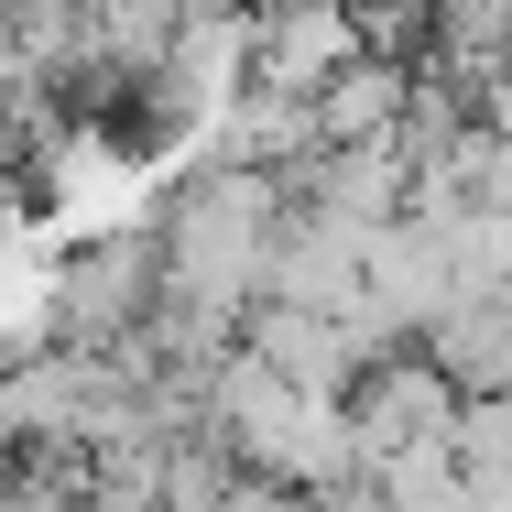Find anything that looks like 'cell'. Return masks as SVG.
Masks as SVG:
<instances>
[{
    "instance_id": "1",
    "label": "cell",
    "mask_w": 512,
    "mask_h": 512,
    "mask_svg": "<svg viewBox=\"0 0 512 512\" xmlns=\"http://www.w3.org/2000/svg\"><path fill=\"white\" fill-rule=\"evenodd\" d=\"M284 218H295V186H284V175L207 164L197 186L153 218V240H164V295L218 316V327H240V316L262 306V273H273Z\"/></svg>"
},
{
    "instance_id": "2",
    "label": "cell",
    "mask_w": 512,
    "mask_h": 512,
    "mask_svg": "<svg viewBox=\"0 0 512 512\" xmlns=\"http://www.w3.org/2000/svg\"><path fill=\"white\" fill-rule=\"evenodd\" d=\"M218 458H229V469H251V480H273V491H306V502H316V491H338V480H360L349 404L273 382L251 349H229V360H218Z\"/></svg>"
},
{
    "instance_id": "3",
    "label": "cell",
    "mask_w": 512,
    "mask_h": 512,
    "mask_svg": "<svg viewBox=\"0 0 512 512\" xmlns=\"http://www.w3.org/2000/svg\"><path fill=\"white\" fill-rule=\"evenodd\" d=\"M360 55H371V22L349 0H273V11H251V88L262 99L316 109Z\"/></svg>"
},
{
    "instance_id": "4",
    "label": "cell",
    "mask_w": 512,
    "mask_h": 512,
    "mask_svg": "<svg viewBox=\"0 0 512 512\" xmlns=\"http://www.w3.org/2000/svg\"><path fill=\"white\" fill-rule=\"evenodd\" d=\"M458 414L469 393L425 360V349H393L360 393H349V436H360V480L393 469V458H425V447H458Z\"/></svg>"
},
{
    "instance_id": "5",
    "label": "cell",
    "mask_w": 512,
    "mask_h": 512,
    "mask_svg": "<svg viewBox=\"0 0 512 512\" xmlns=\"http://www.w3.org/2000/svg\"><path fill=\"white\" fill-rule=\"evenodd\" d=\"M360 284H371V240L316 218L295 197L284 240H273V273H262V306H306V316H360Z\"/></svg>"
},
{
    "instance_id": "6",
    "label": "cell",
    "mask_w": 512,
    "mask_h": 512,
    "mask_svg": "<svg viewBox=\"0 0 512 512\" xmlns=\"http://www.w3.org/2000/svg\"><path fill=\"white\" fill-rule=\"evenodd\" d=\"M414 99H425V66H404V55H360L327 99H316V142L327 153H360V142H404Z\"/></svg>"
},
{
    "instance_id": "7",
    "label": "cell",
    "mask_w": 512,
    "mask_h": 512,
    "mask_svg": "<svg viewBox=\"0 0 512 512\" xmlns=\"http://www.w3.org/2000/svg\"><path fill=\"white\" fill-rule=\"evenodd\" d=\"M425 360L480 404V393H512V295H458L447 327L425 338Z\"/></svg>"
},
{
    "instance_id": "8",
    "label": "cell",
    "mask_w": 512,
    "mask_h": 512,
    "mask_svg": "<svg viewBox=\"0 0 512 512\" xmlns=\"http://www.w3.org/2000/svg\"><path fill=\"white\" fill-rule=\"evenodd\" d=\"M458 469H469L480 512H512V393H480L458 414Z\"/></svg>"
},
{
    "instance_id": "9",
    "label": "cell",
    "mask_w": 512,
    "mask_h": 512,
    "mask_svg": "<svg viewBox=\"0 0 512 512\" xmlns=\"http://www.w3.org/2000/svg\"><path fill=\"white\" fill-rule=\"evenodd\" d=\"M480 120H491V131H512V77L491 88V99H480Z\"/></svg>"
},
{
    "instance_id": "10",
    "label": "cell",
    "mask_w": 512,
    "mask_h": 512,
    "mask_svg": "<svg viewBox=\"0 0 512 512\" xmlns=\"http://www.w3.org/2000/svg\"><path fill=\"white\" fill-rule=\"evenodd\" d=\"M0 480H11V436H0Z\"/></svg>"
},
{
    "instance_id": "11",
    "label": "cell",
    "mask_w": 512,
    "mask_h": 512,
    "mask_svg": "<svg viewBox=\"0 0 512 512\" xmlns=\"http://www.w3.org/2000/svg\"><path fill=\"white\" fill-rule=\"evenodd\" d=\"M0 512H11V502H0Z\"/></svg>"
}]
</instances>
